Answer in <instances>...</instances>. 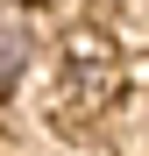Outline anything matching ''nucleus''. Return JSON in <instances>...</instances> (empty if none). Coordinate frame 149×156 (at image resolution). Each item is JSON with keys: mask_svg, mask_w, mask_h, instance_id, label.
<instances>
[{"mask_svg": "<svg viewBox=\"0 0 149 156\" xmlns=\"http://www.w3.org/2000/svg\"><path fill=\"white\" fill-rule=\"evenodd\" d=\"M29 57H36V29H29L14 7H0V92H14V85H21Z\"/></svg>", "mask_w": 149, "mask_h": 156, "instance_id": "f257e3e1", "label": "nucleus"}]
</instances>
